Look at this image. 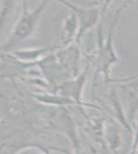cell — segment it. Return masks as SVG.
I'll return each instance as SVG.
<instances>
[{
	"label": "cell",
	"instance_id": "obj_4",
	"mask_svg": "<svg viewBox=\"0 0 138 154\" xmlns=\"http://www.w3.org/2000/svg\"><path fill=\"white\" fill-rule=\"evenodd\" d=\"M88 74L89 66H86L79 75L63 81L62 83L55 87V92L72 99L80 107L85 106L86 103L83 101V93L87 81Z\"/></svg>",
	"mask_w": 138,
	"mask_h": 154
},
{
	"label": "cell",
	"instance_id": "obj_6",
	"mask_svg": "<svg viewBox=\"0 0 138 154\" xmlns=\"http://www.w3.org/2000/svg\"><path fill=\"white\" fill-rule=\"evenodd\" d=\"M61 44L48 46V47H41V48H32L25 49H17L11 51L13 55L22 61L26 63H39L42 60L50 54L55 52L57 50L62 48Z\"/></svg>",
	"mask_w": 138,
	"mask_h": 154
},
{
	"label": "cell",
	"instance_id": "obj_8",
	"mask_svg": "<svg viewBox=\"0 0 138 154\" xmlns=\"http://www.w3.org/2000/svg\"><path fill=\"white\" fill-rule=\"evenodd\" d=\"M16 154H48V152L38 146H28L25 147L21 148Z\"/></svg>",
	"mask_w": 138,
	"mask_h": 154
},
{
	"label": "cell",
	"instance_id": "obj_1",
	"mask_svg": "<svg viewBox=\"0 0 138 154\" xmlns=\"http://www.w3.org/2000/svg\"><path fill=\"white\" fill-rule=\"evenodd\" d=\"M49 0H43L42 4L34 10H30L27 0H23V12L11 30L7 40L2 44V52H11L20 42L27 40L34 33Z\"/></svg>",
	"mask_w": 138,
	"mask_h": 154
},
{
	"label": "cell",
	"instance_id": "obj_7",
	"mask_svg": "<svg viewBox=\"0 0 138 154\" xmlns=\"http://www.w3.org/2000/svg\"><path fill=\"white\" fill-rule=\"evenodd\" d=\"M31 96L38 103L49 107L65 108L67 106L77 105L72 99L57 92H35L31 94Z\"/></svg>",
	"mask_w": 138,
	"mask_h": 154
},
{
	"label": "cell",
	"instance_id": "obj_2",
	"mask_svg": "<svg viewBox=\"0 0 138 154\" xmlns=\"http://www.w3.org/2000/svg\"><path fill=\"white\" fill-rule=\"evenodd\" d=\"M126 5L127 3L123 5L116 13L108 30L106 39L104 40L102 35H99V47L93 58L95 75H102L105 79V82L112 79L111 77V70L113 66L119 62V58L114 47V28L119 17L120 13L125 8Z\"/></svg>",
	"mask_w": 138,
	"mask_h": 154
},
{
	"label": "cell",
	"instance_id": "obj_3",
	"mask_svg": "<svg viewBox=\"0 0 138 154\" xmlns=\"http://www.w3.org/2000/svg\"><path fill=\"white\" fill-rule=\"evenodd\" d=\"M65 6L68 7L70 11L74 13L79 21V32L76 38V42L79 43L83 35L93 28L100 20L103 10L99 7H80L70 3L67 0H56Z\"/></svg>",
	"mask_w": 138,
	"mask_h": 154
},
{
	"label": "cell",
	"instance_id": "obj_5",
	"mask_svg": "<svg viewBox=\"0 0 138 154\" xmlns=\"http://www.w3.org/2000/svg\"><path fill=\"white\" fill-rule=\"evenodd\" d=\"M38 63H26L16 58L10 52L1 53V75L3 79L22 78Z\"/></svg>",
	"mask_w": 138,
	"mask_h": 154
},
{
	"label": "cell",
	"instance_id": "obj_9",
	"mask_svg": "<svg viewBox=\"0 0 138 154\" xmlns=\"http://www.w3.org/2000/svg\"><path fill=\"white\" fill-rule=\"evenodd\" d=\"M138 81V73L133 74L130 76H127V77H123L119 79H111L109 81H107L106 83H116V84H121V85H125L129 84L131 82H136Z\"/></svg>",
	"mask_w": 138,
	"mask_h": 154
},
{
	"label": "cell",
	"instance_id": "obj_10",
	"mask_svg": "<svg viewBox=\"0 0 138 154\" xmlns=\"http://www.w3.org/2000/svg\"><path fill=\"white\" fill-rule=\"evenodd\" d=\"M138 139V109H137V117H136V138Z\"/></svg>",
	"mask_w": 138,
	"mask_h": 154
}]
</instances>
